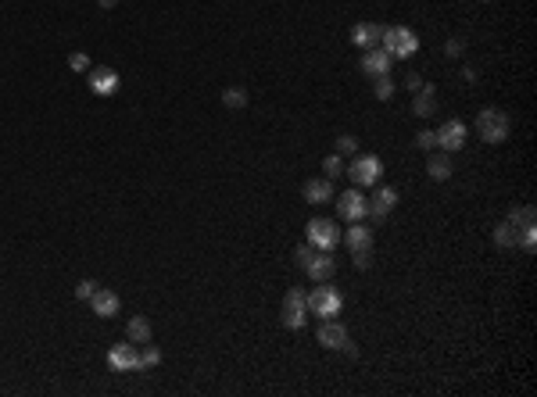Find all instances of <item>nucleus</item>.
<instances>
[{"mask_svg": "<svg viewBox=\"0 0 537 397\" xmlns=\"http://www.w3.org/2000/svg\"><path fill=\"white\" fill-rule=\"evenodd\" d=\"M476 133H480V140H483V144H505V140H508V133H512V122H508V115H505V111H498V108H483V111L476 115Z\"/></svg>", "mask_w": 537, "mask_h": 397, "instance_id": "obj_1", "label": "nucleus"}, {"mask_svg": "<svg viewBox=\"0 0 537 397\" xmlns=\"http://www.w3.org/2000/svg\"><path fill=\"white\" fill-rule=\"evenodd\" d=\"M380 47H383L391 58H412V54L419 51V36H416L408 26H387Z\"/></svg>", "mask_w": 537, "mask_h": 397, "instance_id": "obj_2", "label": "nucleus"}, {"mask_svg": "<svg viewBox=\"0 0 537 397\" xmlns=\"http://www.w3.org/2000/svg\"><path fill=\"white\" fill-rule=\"evenodd\" d=\"M305 229H308V243L316 251H333L341 243V229H337L333 218H312Z\"/></svg>", "mask_w": 537, "mask_h": 397, "instance_id": "obj_3", "label": "nucleus"}, {"mask_svg": "<svg viewBox=\"0 0 537 397\" xmlns=\"http://www.w3.org/2000/svg\"><path fill=\"white\" fill-rule=\"evenodd\" d=\"M344 308V297L333 286H319L316 293H308V311H316L319 318H337Z\"/></svg>", "mask_w": 537, "mask_h": 397, "instance_id": "obj_4", "label": "nucleus"}, {"mask_svg": "<svg viewBox=\"0 0 537 397\" xmlns=\"http://www.w3.org/2000/svg\"><path fill=\"white\" fill-rule=\"evenodd\" d=\"M308 322V293L305 290H287L283 297V326L287 329H301Z\"/></svg>", "mask_w": 537, "mask_h": 397, "instance_id": "obj_5", "label": "nucleus"}, {"mask_svg": "<svg viewBox=\"0 0 537 397\" xmlns=\"http://www.w3.org/2000/svg\"><path fill=\"white\" fill-rule=\"evenodd\" d=\"M348 176H351L358 186H376L380 176H383V161H380L376 154H358L355 165L348 169Z\"/></svg>", "mask_w": 537, "mask_h": 397, "instance_id": "obj_6", "label": "nucleus"}, {"mask_svg": "<svg viewBox=\"0 0 537 397\" xmlns=\"http://www.w3.org/2000/svg\"><path fill=\"white\" fill-rule=\"evenodd\" d=\"M337 211H341V218H348V222H362V218L369 215V201H366L358 190H344V194L337 197Z\"/></svg>", "mask_w": 537, "mask_h": 397, "instance_id": "obj_7", "label": "nucleus"}, {"mask_svg": "<svg viewBox=\"0 0 537 397\" xmlns=\"http://www.w3.org/2000/svg\"><path fill=\"white\" fill-rule=\"evenodd\" d=\"M108 365H111L115 372H140V351H136V343H119V347H111V351H108Z\"/></svg>", "mask_w": 537, "mask_h": 397, "instance_id": "obj_8", "label": "nucleus"}, {"mask_svg": "<svg viewBox=\"0 0 537 397\" xmlns=\"http://www.w3.org/2000/svg\"><path fill=\"white\" fill-rule=\"evenodd\" d=\"M97 97H115L119 94V86H122V79H119V72L115 69H90V83H86Z\"/></svg>", "mask_w": 537, "mask_h": 397, "instance_id": "obj_9", "label": "nucleus"}, {"mask_svg": "<svg viewBox=\"0 0 537 397\" xmlns=\"http://www.w3.org/2000/svg\"><path fill=\"white\" fill-rule=\"evenodd\" d=\"M462 144H466V126L462 122H444L441 129H437V147L441 151H448V154H455V151H462Z\"/></svg>", "mask_w": 537, "mask_h": 397, "instance_id": "obj_10", "label": "nucleus"}, {"mask_svg": "<svg viewBox=\"0 0 537 397\" xmlns=\"http://www.w3.org/2000/svg\"><path fill=\"white\" fill-rule=\"evenodd\" d=\"M394 204H398V190H394V186H380V190L369 197V215H373V222H383V218L394 211Z\"/></svg>", "mask_w": 537, "mask_h": 397, "instance_id": "obj_11", "label": "nucleus"}, {"mask_svg": "<svg viewBox=\"0 0 537 397\" xmlns=\"http://www.w3.org/2000/svg\"><path fill=\"white\" fill-rule=\"evenodd\" d=\"M305 272H308L316 283H330L333 272H337V258H333L330 251H316V258L305 265Z\"/></svg>", "mask_w": 537, "mask_h": 397, "instance_id": "obj_12", "label": "nucleus"}, {"mask_svg": "<svg viewBox=\"0 0 537 397\" xmlns=\"http://www.w3.org/2000/svg\"><path fill=\"white\" fill-rule=\"evenodd\" d=\"M90 308H94V315L97 318H115L119 315V308H122V301H119V293L115 290H94V297H90Z\"/></svg>", "mask_w": 537, "mask_h": 397, "instance_id": "obj_13", "label": "nucleus"}, {"mask_svg": "<svg viewBox=\"0 0 537 397\" xmlns=\"http://www.w3.org/2000/svg\"><path fill=\"white\" fill-rule=\"evenodd\" d=\"M383 29H387V26H376V22H358V26L351 29V40H355V47H362V51H373V47H380V40H383Z\"/></svg>", "mask_w": 537, "mask_h": 397, "instance_id": "obj_14", "label": "nucleus"}, {"mask_svg": "<svg viewBox=\"0 0 537 397\" xmlns=\"http://www.w3.org/2000/svg\"><path fill=\"white\" fill-rule=\"evenodd\" d=\"M391 65H394V58H391L383 47H373V51L362 54V72H366L369 79H373V76H387Z\"/></svg>", "mask_w": 537, "mask_h": 397, "instance_id": "obj_15", "label": "nucleus"}, {"mask_svg": "<svg viewBox=\"0 0 537 397\" xmlns=\"http://www.w3.org/2000/svg\"><path fill=\"white\" fill-rule=\"evenodd\" d=\"M319 343H323V347H330V351H344V343H348V329H344L337 318H323V326H319Z\"/></svg>", "mask_w": 537, "mask_h": 397, "instance_id": "obj_16", "label": "nucleus"}, {"mask_svg": "<svg viewBox=\"0 0 537 397\" xmlns=\"http://www.w3.org/2000/svg\"><path fill=\"white\" fill-rule=\"evenodd\" d=\"M451 172H455V165H451V154H448V151L426 158V176H430V179L444 183V179H451Z\"/></svg>", "mask_w": 537, "mask_h": 397, "instance_id": "obj_17", "label": "nucleus"}, {"mask_svg": "<svg viewBox=\"0 0 537 397\" xmlns=\"http://www.w3.org/2000/svg\"><path fill=\"white\" fill-rule=\"evenodd\" d=\"M305 201L308 204H326V201H333V179H308L305 183Z\"/></svg>", "mask_w": 537, "mask_h": 397, "instance_id": "obj_18", "label": "nucleus"}, {"mask_svg": "<svg viewBox=\"0 0 537 397\" xmlns=\"http://www.w3.org/2000/svg\"><path fill=\"white\" fill-rule=\"evenodd\" d=\"M341 240H344L351 251H373V229L362 226V222H355L348 233H341Z\"/></svg>", "mask_w": 537, "mask_h": 397, "instance_id": "obj_19", "label": "nucleus"}, {"mask_svg": "<svg viewBox=\"0 0 537 397\" xmlns=\"http://www.w3.org/2000/svg\"><path fill=\"white\" fill-rule=\"evenodd\" d=\"M412 111H416L419 119H430V115L437 111V97H433V86H426V83H423V86L416 90V101H412Z\"/></svg>", "mask_w": 537, "mask_h": 397, "instance_id": "obj_20", "label": "nucleus"}, {"mask_svg": "<svg viewBox=\"0 0 537 397\" xmlns=\"http://www.w3.org/2000/svg\"><path fill=\"white\" fill-rule=\"evenodd\" d=\"M508 222H512V229L523 236V233H533V222H537V211L526 204V208H516V211H508Z\"/></svg>", "mask_w": 537, "mask_h": 397, "instance_id": "obj_21", "label": "nucleus"}, {"mask_svg": "<svg viewBox=\"0 0 537 397\" xmlns=\"http://www.w3.org/2000/svg\"><path fill=\"white\" fill-rule=\"evenodd\" d=\"M126 336H129V343H147L151 340V322L144 315H133L129 326H126Z\"/></svg>", "mask_w": 537, "mask_h": 397, "instance_id": "obj_22", "label": "nucleus"}, {"mask_svg": "<svg viewBox=\"0 0 537 397\" xmlns=\"http://www.w3.org/2000/svg\"><path fill=\"white\" fill-rule=\"evenodd\" d=\"M494 243H498L501 251H508V247H516V243H519V233L512 229V222H508V218H505L501 226H494Z\"/></svg>", "mask_w": 537, "mask_h": 397, "instance_id": "obj_23", "label": "nucleus"}, {"mask_svg": "<svg viewBox=\"0 0 537 397\" xmlns=\"http://www.w3.org/2000/svg\"><path fill=\"white\" fill-rule=\"evenodd\" d=\"M222 104H226L229 111H244V108H247V94H244L240 86H226V90H222Z\"/></svg>", "mask_w": 537, "mask_h": 397, "instance_id": "obj_24", "label": "nucleus"}, {"mask_svg": "<svg viewBox=\"0 0 537 397\" xmlns=\"http://www.w3.org/2000/svg\"><path fill=\"white\" fill-rule=\"evenodd\" d=\"M373 94H376V101H391L394 97V79L391 76H373Z\"/></svg>", "mask_w": 537, "mask_h": 397, "instance_id": "obj_25", "label": "nucleus"}, {"mask_svg": "<svg viewBox=\"0 0 537 397\" xmlns=\"http://www.w3.org/2000/svg\"><path fill=\"white\" fill-rule=\"evenodd\" d=\"M323 172H326V179H341L348 169H344V158L341 154H330L326 161H323Z\"/></svg>", "mask_w": 537, "mask_h": 397, "instance_id": "obj_26", "label": "nucleus"}, {"mask_svg": "<svg viewBox=\"0 0 537 397\" xmlns=\"http://www.w3.org/2000/svg\"><path fill=\"white\" fill-rule=\"evenodd\" d=\"M154 365H161V351L147 340V343H144V351H140V368H154Z\"/></svg>", "mask_w": 537, "mask_h": 397, "instance_id": "obj_27", "label": "nucleus"}, {"mask_svg": "<svg viewBox=\"0 0 537 397\" xmlns=\"http://www.w3.org/2000/svg\"><path fill=\"white\" fill-rule=\"evenodd\" d=\"M337 154H341V158H344V154L355 158V154H358V140H355V136H337Z\"/></svg>", "mask_w": 537, "mask_h": 397, "instance_id": "obj_28", "label": "nucleus"}, {"mask_svg": "<svg viewBox=\"0 0 537 397\" xmlns=\"http://www.w3.org/2000/svg\"><path fill=\"white\" fill-rule=\"evenodd\" d=\"M416 147H419V151H426V154H430V151H433V147H437V133H433V129H423V133H419V136H416Z\"/></svg>", "mask_w": 537, "mask_h": 397, "instance_id": "obj_29", "label": "nucleus"}, {"mask_svg": "<svg viewBox=\"0 0 537 397\" xmlns=\"http://www.w3.org/2000/svg\"><path fill=\"white\" fill-rule=\"evenodd\" d=\"M69 69L72 72H90V58L83 51H76V54H69Z\"/></svg>", "mask_w": 537, "mask_h": 397, "instance_id": "obj_30", "label": "nucleus"}, {"mask_svg": "<svg viewBox=\"0 0 537 397\" xmlns=\"http://www.w3.org/2000/svg\"><path fill=\"white\" fill-rule=\"evenodd\" d=\"M312 258H316V247H312V243H301V247L294 251V261H298L301 268H305V265H308Z\"/></svg>", "mask_w": 537, "mask_h": 397, "instance_id": "obj_31", "label": "nucleus"}, {"mask_svg": "<svg viewBox=\"0 0 537 397\" xmlns=\"http://www.w3.org/2000/svg\"><path fill=\"white\" fill-rule=\"evenodd\" d=\"M94 290H97V283H94V279H83V283L76 286V297H79V301H90Z\"/></svg>", "mask_w": 537, "mask_h": 397, "instance_id": "obj_32", "label": "nucleus"}, {"mask_svg": "<svg viewBox=\"0 0 537 397\" xmlns=\"http://www.w3.org/2000/svg\"><path fill=\"white\" fill-rule=\"evenodd\" d=\"M444 51H448V58H462L466 44H462V40H448V44H444Z\"/></svg>", "mask_w": 537, "mask_h": 397, "instance_id": "obj_33", "label": "nucleus"}, {"mask_svg": "<svg viewBox=\"0 0 537 397\" xmlns=\"http://www.w3.org/2000/svg\"><path fill=\"white\" fill-rule=\"evenodd\" d=\"M351 254H355V265H358V268H369V265H373V251H351Z\"/></svg>", "mask_w": 537, "mask_h": 397, "instance_id": "obj_34", "label": "nucleus"}, {"mask_svg": "<svg viewBox=\"0 0 537 397\" xmlns=\"http://www.w3.org/2000/svg\"><path fill=\"white\" fill-rule=\"evenodd\" d=\"M419 86H423V76H419V72H408V76H405V90H412V94H416Z\"/></svg>", "mask_w": 537, "mask_h": 397, "instance_id": "obj_35", "label": "nucleus"}, {"mask_svg": "<svg viewBox=\"0 0 537 397\" xmlns=\"http://www.w3.org/2000/svg\"><path fill=\"white\" fill-rule=\"evenodd\" d=\"M97 4H101V8H104V11H111V8H115V4H119V0H97Z\"/></svg>", "mask_w": 537, "mask_h": 397, "instance_id": "obj_36", "label": "nucleus"}]
</instances>
